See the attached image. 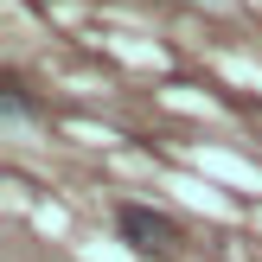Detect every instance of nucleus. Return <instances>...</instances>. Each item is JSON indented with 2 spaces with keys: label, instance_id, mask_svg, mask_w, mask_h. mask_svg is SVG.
I'll list each match as a JSON object with an SVG mask.
<instances>
[{
  "label": "nucleus",
  "instance_id": "1",
  "mask_svg": "<svg viewBox=\"0 0 262 262\" xmlns=\"http://www.w3.org/2000/svg\"><path fill=\"white\" fill-rule=\"evenodd\" d=\"M115 230H122L135 250H173L179 243V224L160 217V211H147V205H122V211H115Z\"/></svg>",
  "mask_w": 262,
  "mask_h": 262
},
{
  "label": "nucleus",
  "instance_id": "2",
  "mask_svg": "<svg viewBox=\"0 0 262 262\" xmlns=\"http://www.w3.org/2000/svg\"><path fill=\"white\" fill-rule=\"evenodd\" d=\"M32 115V102H26V90L19 83H7V122H26Z\"/></svg>",
  "mask_w": 262,
  "mask_h": 262
}]
</instances>
